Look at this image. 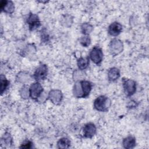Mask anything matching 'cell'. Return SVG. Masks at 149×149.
<instances>
[{
    "label": "cell",
    "mask_w": 149,
    "mask_h": 149,
    "mask_svg": "<svg viewBox=\"0 0 149 149\" xmlns=\"http://www.w3.org/2000/svg\"><path fill=\"white\" fill-rule=\"evenodd\" d=\"M90 58L95 63H100L102 59V52L100 48L97 47H94L90 52Z\"/></svg>",
    "instance_id": "obj_2"
},
{
    "label": "cell",
    "mask_w": 149,
    "mask_h": 149,
    "mask_svg": "<svg viewBox=\"0 0 149 149\" xmlns=\"http://www.w3.org/2000/svg\"><path fill=\"white\" fill-rule=\"evenodd\" d=\"M96 132V128L94 124L87 123L83 128V134L86 137H93Z\"/></svg>",
    "instance_id": "obj_7"
},
{
    "label": "cell",
    "mask_w": 149,
    "mask_h": 149,
    "mask_svg": "<svg viewBox=\"0 0 149 149\" xmlns=\"http://www.w3.org/2000/svg\"><path fill=\"white\" fill-rule=\"evenodd\" d=\"M1 8L6 13H12L14 10V5L11 1H2L1 2Z\"/></svg>",
    "instance_id": "obj_11"
},
{
    "label": "cell",
    "mask_w": 149,
    "mask_h": 149,
    "mask_svg": "<svg viewBox=\"0 0 149 149\" xmlns=\"http://www.w3.org/2000/svg\"><path fill=\"white\" fill-rule=\"evenodd\" d=\"M28 23L31 30H34L38 27L40 25V22L38 16L34 14H30L28 19Z\"/></svg>",
    "instance_id": "obj_8"
},
{
    "label": "cell",
    "mask_w": 149,
    "mask_h": 149,
    "mask_svg": "<svg viewBox=\"0 0 149 149\" xmlns=\"http://www.w3.org/2000/svg\"><path fill=\"white\" fill-rule=\"evenodd\" d=\"M123 45L121 41L118 40H114L111 41L110 44V49L112 54L116 55L119 54L122 50Z\"/></svg>",
    "instance_id": "obj_6"
},
{
    "label": "cell",
    "mask_w": 149,
    "mask_h": 149,
    "mask_svg": "<svg viewBox=\"0 0 149 149\" xmlns=\"http://www.w3.org/2000/svg\"><path fill=\"white\" fill-rule=\"evenodd\" d=\"M124 147L126 148H132L136 144L135 139L132 136H129L124 139L123 142Z\"/></svg>",
    "instance_id": "obj_13"
},
{
    "label": "cell",
    "mask_w": 149,
    "mask_h": 149,
    "mask_svg": "<svg viewBox=\"0 0 149 149\" xmlns=\"http://www.w3.org/2000/svg\"><path fill=\"white\" fill-rule=\"evenodd\" d=\"M88 65V60L87 59L81 58L77 61V65L80 70L84 69Z\"/></svg>",
    "instance_id": "obj_17"
},
{
    "label": "cell",
    "mask_w": 149,
    "mask_h": 149,
    "mask_svg": "<svg viewBox=\"0 0 149 149\" xmlns=\"http://www.w3.org/2000/svg\"><path fill=\"white\" fill-rule=\"evenodd\" d=\"M109 105L110 101L107 97L104 95H101L97 98L94 103L95 108L100 111H105L109 107Z\"/></svg>",
    "instance_id": "obj_1"
},
{
    "label": "cell",
    "mask_w": 149,
    "mask_h": 149,
    "mask_svg": "<svg viewBox=\"0 0 149 149\" xmlns=\"http://www.w3.org/2000/svg\"><path fill=\"white\" fill-rule=\"evenodd\" d=\"M123 88L125 93L128 95H131L136 91V83L132 80H125L123 81Z\"/></svg>",
    "instance_id": "obj_3"
},
{
    "label": "cell",
    "mask_w": 149,
    "mask_h": 149,
    "mask_svg": "<svg viewBox=\"0 0 149 149\" xmlns=\"http://www.w3.org/2000/svg\"><path fill=\"white\" fill-rule=\"evenodd\" d=\"M80 42L83 46L87 47L90 44V39L87 36L83 37L80 40Z\"/></svg>",
    "instance_id": "obj_20"
},
{
    "label": "cell",
    "mask_w": 149,
    "mask_h": 149,
    "mask_svg": "<svg viewBox=\"0 0 149 149\" xmlns=\"http://www.w3.org/2000/svg\"><path fill=\"white\" fill-rule=\"evenodd\" d=\"M92 26L88 24L85 23L83 24L81 26V29H82V31L83 33L84 34H88L90 33V32L92 30Z\"/></svg>",
    "instance_id": "obj_19"
},
{
    "label": "cell",
    "mask_w": 149,
    "mask_h": 149,
    "mask_svg": "<svg viewBox=\"0 0 149 149\" xmlns=\"http://www.w3.org/2000/svg\"><path fill=\"white\" fill-rule=\"evenodd\" d=\"M31 143L29 141H26L23 143L22 144V146H21V148H29L31 147Z\"/></svg>",
    "instance_id": "obj_21"
},
{
    "label": "cell",
    "mask_w": 149,
    "mask_h": 149,
    "mask_svg": "<svg viewBox=\"0 0 149 149\" xmlns=\"http://www.w3.org/2000/svg\"><path fill=\"white\" fill-rule=\"evenodd\" d=\"M51 101L54 104H58L62 99V93L59 90H52L49 93Z\"/></svg>",
    "instance_id": "obj_10"
},
{
    "label": "cell",
    "mask_w": 149,
    "mask_h": 149,
    "mask_svg": "<svg viewBox=\"0 0 149 149\" xmlns=\"http://www.w3.org/2000/svg\"><path fill=\"white\" fill-rule=\"evenodd\" d=\"M70 141L66 138H62L60 139L58 142V146L59 148H68L70 146Z\"/></svg>",
    "instance_id": "obj_16"
},
{
    "label": "cell",
    "mask_w": 149,
    "mask_h": 149,
    "mask_svg": "<svg viewBox=\"0 0 149 149\" xmlns=\"http://www.w3.org/2000/svg\"><path fill=\"white\" fill-rule=\"evenodd\" d=\"M42 92V87L38 83L33 84L30 88V94L32 98L36 99L41 95Z\"/></svg>",
    "instance_id": "obj_4"
},
{
    "label": "cell",
    "mask_w": 149,
    "mask_h": 149,
    "mask_svg": "<svg viewBox=\"0 0 149 149\" xmlns=\"http://www.w3.org/2000/svg\"><path fill=\"white\" fill-rule=\"evenodd\" d=\"M120 76L119 70L115 68H112L108 72V77L111 80H116Z\"/></svg>",
    "instance_id": "obj_14"
},
{
    "label": "cell",
    "mask_w": 149,
    "mask_h": 149,
    "mask_svg": "<svg viewBox=\"0 0 149 149\" xmlns=\"http://www.w3.org/2000/svg\"><path fill=\"white\" fill-rule=\"evenodd\" d=\"M122 31V26L118 22H114L112 23L108 29L109 33L113 36H116L120 34Z\"/></svg>",
    "instance_id": "obj_9"
},
{
    "label": "cell",
    "mask_w": 149,
    "mask_h": 149,
    "mask_svg": "<svg viewBox=\"0 0 149 149\" xmlns=\"http://www.w3.org/2000/svg\"><path fill=\"white\" fill-rule=\"evenodd\" d=\"M8 85V80L5 79V77L4 76L1 75V91L2 94L3 93V91L6 89Z\"/></svg>",
    "instance_id": "obj_18"
},
{
    "label": "cell",
    "mask_w": 149,
    "mask_h": 149,
    "mask_svg": "<svg viewBox=\"0 0 149 149\" xmlns=\"http://www.w3.org/2000/svg\"><path fill=\"white\" fill-rule=\"evenodd\" d=\"M73 93L75 96L77 97H83V91L81 86L80 83H76L74 86Z\"/></svg>",
    "instance_id": "obj_15"
},
{
    "label": "cell",
    "mask_w": 149,
    "mask_h": 149,
    "mask_svg": "<svg viewBox=\"0 0 149 149\" xmlns=\"http://www.w3.org/2000/svg\"><path fill=\"white\" fill-rule=\"evenodd\" d=\"M47 74V68L45 65H40L36 70L34 76L37 80H44Z\"/></svg>",
    "instance_id": "obj_5"
},
{
    "label": "cell",
    "mask_w": 149,
    "mask_h": 149,
    "mask_svg": "<svg viewBox=\"0 0 149 149\" xmlns=\"http://www.w3.org/2000/svg\"><path fill=\"white\" fill-rule=\"evenodd\" d=\"M80 84L83 91V97H85L88 95L91 89V84L87 81H81Z\"/></svg>",
    "instance_id": "obj_12"
},
{
    "label": "cell",
    "mask_w": 149,
    "mask_h": 149,
    "mask_svg": "<svg viewBox=\"0 0 149 149\" xmlns=\"http://www.w3.org/2000/svg\"><path fill=\"white\" fill-rule=\"evenodd\" d=\"M23 92H24V93H26H26H29L28 91H27V90H26L25 88H23ZM27 96H29V95L27 94H26V93H24V94H23V97L24 98H26V97H27Z\"/></svg>",
    "instance_id": "obj_22"
}]
</instances>
